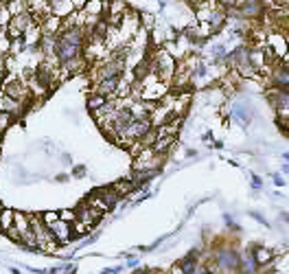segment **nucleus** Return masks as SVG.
Listing matches in <instances>:
<instances>
[{
    "instance_id": "nucleus-1",
    "label": "nucleus",
    "mask_w": 289,
    "mask_h": 274,
    "mask_svg": "<svg viewBox=\"0 0 289 274\" xmlns=\"http://www.w3.org/2000/svg\"><path fill=\"white\" fill-rule=\"evenodd\" d=\"M175 66H177V59L171 55V51H167V49H158V51L154 53V57H151L149 75L156 77L158 82L167 84V82H171V77H173Z\"/></svg>"
},
{
    "instance_id": "nucleus-2",
    "label": "nucleus",
    "mask_w": 289,
    "mask_h": 274,
    "mask_svg": "<svg viewBox=\"0 0 289 274\" xmlns=\"http://www.w3.org/2000/svg\"><path fill=\"white\" fill-rule=\"evenodd\" d=\"M33 22H35V20H33V13L29 9L22 11V13H16V16H11L9 22H7L5 35L9 37V42H11V40H20V37L24 35V31L29 29Z\"/></svg>"
},
{
    "instance_id": "nucleus-3",
    "label": "nucleus",
    "mask_w": 289,
    "mask_h": 274,
    "mask_svg": "<svg viewBox=\"0 0 289 274\" xmlns=\"http://www.w3.org/2000/svg\"><path fill=\"white\" fill-rule=\"evenodd\" d=\"M162 158L154 147H140V153L134 160V171H158L162 165Z\"/></svg>"
},
{
    "instance_id": "nucleus-4",
    "label": "nucleus",
    "mask_w": 289,
    "mask_h": 274,
    "mask_svg": "<svg viewBox=\"0 0 289 274\" xmlns=\"http://www.w3.org/2000/svg\"><path fill=\"white\" fill-rule=\"evenodd\" d=\"M232 11H236V16L241 20H259L265 13V3L263 0H239V5Z\"/></svg>"
},
{
    "instance_id": "nucleus-5",
    "label": "nucleus",
    "mask_w": 289,
    "mask_h": 274,
    "mask_svg": "<svg viewBox=\"0 0 289 274\" xmlns=\"http://www.w3.org/2000/svg\"><path fill=\"white\" fill-rule=\"evenodd\" d=\"M0 90H3L7 97L16 99V101H20V103H24L26 97H29V88H26V84L20 82V79H16V77L7 79V82L0 86Z\"/></svg>"
},
{
    "instance_id": "nucleus-6",
    "label": "nucleus",
    "mask_w": 289,
    "mask_h": 274,
    "mask_svg": "<svg viewBox=\"0 0 289 274\" xmlns=\"http://www.w3.org/2000/svg\"><path fill=\"white\" fill-rule=\"evenodd\" d=\"M75 219L79 224H83V226H94L99 219H101V213H99L97 209H92V206L85 202V204H81L79 209H75Z\"/></svg>"
},
{
    "instance_id": "nucleus-7",
    "label": "nucleus",
    "mask_w": 289,
    "mask_h": 274,
    "mask_svg": "<svg viewBox=\"0 0 289 274\" xmlns=\"http://www.w3.org/2000/svg\"><path fill=\"white\" fill-rule=\"evenodd\" d=\"M75 5L70 3V0H49V13H53V16L57 18H68L70 13H75Z\"/></svg>"
},
{
    "instance_id": "nucleus-8",
    "label": "nucleus",
    "mask_w": 289,
    "mask_h": 274,
    "mask_svg": "<svg viewBox=\"0 0 289 274\" xmlns=\"http://www.w3.org/2000/svg\"><path fill=\"white\" fill-rule=\"evenodd\" d=\"M267 46L272 49V53L276 57H285V53H287V40H285V33H269V37H267Z\"/></svg>"
},
{
    "instance_id": "nucleus-9",
    "label": "nucleus",
    "mask_w": 289,
    "mask_h": 274,
    "mask_svg": "<svg viewBox=\"0 0 289 274\" xmlns=\"http://www.w3.org/2000/svg\"><path fill=\"white\" fill-rule=\"evenodd\" d=\"M49 230L57 242H70V222H66V219L59 217L57 222L49 224Z\"/></svg>"
},
{
    "instance_id": "nucleus-10",
    "label": "nucleus",
    "mask_w": 289,
    "mask_h": 274,
    "mask_svg": "<svg viewBox=\"0 0 289 274\" xmlns=\"http://www.w3.org/2000/svg\"><path fill=\"white\" fill-rule=\"evenodd\" d=\"M217 261H219L221 268L239 270V265H241V257L236 255V250H221L219 255H217Z\"/></svg>"
},
{
    "instance_id": "nucleus-11",
    "label": "nucleus",
    "mask_w": 289,
    "mask_h": 274,
    "mask_svg": "<svg viewBox=\"0 0 289 274\" xmlns=\"http://www.w3.org/2000/svg\"><path fill=\"white\" fill-rule=\"evenodd\" d=\"M158 130H160V128H158ZM175 140H177V134H162V132H160V136L156 138V143L151 147H154V151H158L160 156H164L167 151H171V147L175 145Z\"/></svg>"
},
{
    "instance_id": "nucleus-12",
    "label": "nucleus",
    "mask_w": 289,
    "mask_h": 274,
    "mask_svg": "<svg viewBox=\"0 0 289 274\" xmlns=\"http://www.w3.org/2000/svg\"><path fill=\"white\" fill-rule=\"evenodd\" d=\"M0 112H5V114H20V112H22V103L7 97L5 92L0 90Z\"/></svg>"
},
{
    "instance_id": "nucleus-13",
    "label": "nucleus",
    "mask_w": 289,
    "mask_h": 274,
    "mask_svg": "<svg viewBox=\"0 0 289 274\" xmlns=\"http://www.w3.org/2000/svg\"><path fill=\"white\" fill-rule=\"evenodd\" d=\"M195 268H197V250H193L190 255L177 261V272H182V274H193Z\"/></svg>"
},
{
    "instance_id": "nucleus-14",
    "label": "nucleus",
    "mask_w": 289,
    "mask_h": 274,
    "mask_svg": "<svg viewBox=\"0 0 289 274\" xmlns=\"http://www.w3.org/2000/svg\"><path fill=\"white\" fill-rule=\"evenodd\" d=\"M94 193L103 200L105 204L110 206V209H112L114 204H118V200H121V198H118V193H116L114 189H112V184H110V186H103V189H94Z\"/></svg>"
},
{
    "instance_id": "nucleus-15",
    "label": "nucleus",
    "mask_w": 289,
    "mask_h": 274,
    "mask_svg": "<svg viewBox=\"0 0 289 274\" xmlns=\"http://www.w3.org/2000/svg\"><path fill=\"white\" fill-rule=\"evenodd\" d=\"M108 101H110V97H103V95H99V92H90L88 108H90V112H97V110H101Z\"/></svg>"
},
{
    "instance_id": "nucleus-16",
    "label": "nucleus",
    "mask_w": 289,
    "mask_h": 274,
    "mask_svg": "<svg viewBox=\"0 0 289 274\" xmlns=\"http://www.w3.org/2000/svg\"><path fill=\"white\" fill-rule=\"evenodd\" d=\"M112 189H114L118 193V198H125V195H131L136 189L134 184H131V180H118V182L112 184Z\"/></svg>"
},
{
    "instance_id": "nucleus-17",
    "label": "nucleus",
    "mask_w": 289,
    "mask_h": 274,
    "mask_svg": "<svg viewBox=\"0 0 289 274\" xmlns=\"http://www.w3.org/2000/svg\"><path fill=\"white\" fill-rule=\"evenodd\" d=\"M88 204L92 206V209H97L99 213H101V215H103V213H108V211H110V206H108V204H105V202H103V200H101V198H99V195H97V193H94V191H92V195L88 198Z\"/></svg>"
},
{
    "instance_id": "nucleus-18",
    "label": "nucleus",
    "mask_w": 289,
    "mask_h": 274,
    "mask_svg": "<svg viewBox=\"0 0 289 274\" xmlns=\"http://www.w3.org/2000/svg\"><path fill=\"white\" fill-rule=\"evenodd\" d=\"M9 226H13V211L3 209L0 211V230H7Z\"/></svg>"
},
{
    "instance_id": "nucleus-19",
    "label": "nucleus",
    "mask_w": 289,
    "mask_h": 274,
    "mask_svg": "<svg viewBox=\"0 0 289 274\" xmlns=\"http://www.w3.org/2000/svg\"><path fill=\"white\" fill-rule=\"evenodd\" d=\"M59 219V213H55V211H49V213H44L42 215V222L49 226V224H53V222H57Z\"/></svg>"
},
{
    "instance_id": "nucleus-20",
    "label": "nucleus",
    "mask_w": 289,
    "mask_h": 274,
    "mask_svg": "<svg viewBox=\"0 0 289 274\" xmlns=\"http://www.w3.org/2000/svg\"><path fill=\"white\" fill-rule=\"evenodd\" d=\"M217 5H219V7H223V9H234V7L236 5H239V0H217Z\"/></svg>"
},
{
    "instance_id": "nucleus-21",
    "label": "nucleus",
    "mask_w": 289,
    "mask_h": 274,
    "mask_svg": "<svg viewBox=\"0 0 289 274\" xmlns=\"http://www.w3.org/2000/svg\"><path fill=\"white\" fill-rule=\"evenodd\" d=\"M72 176H75V178H85V167L83 165L75 167V169H72Z\"/></svg>"
},
{
    "instance_id": "nucleus-22",
    "label": "nucleus",
    "mask_w": 289,
    "mask_h": 274,
    "mask_svg": "<svg viewBox=\"0 0 289 274\" xmlns=\"http://www.w3.org/2000/svg\"><path fill=\"white\" fill-rule=\"evenodd\" d=\"M250 215H252V217L256 219V222H261V224H265V226H267V219H265V217H261L259 213H254V211H252V213H250Z\"/></svg>"
},
{
    "instance_id": "nucleus-23",
    "label": "nucleus",
    "mask_w": 289,
    "mask_h": 274,
    "mask_svg": "<svg viewBox=\"0 0 289 274\" xmlns=\"http://www.w3.org/2000/svg\"><path fill=\"white\" fill-rule=\"evenodd\" d=\"M70 3L75 5V9H81V7H83L85 3H88V0H70Z\"/></svg>"
},
{
    "instance_id": "nucleus-24",
    "label": "nucleus",
    "mask_w": 289,
    "mask_h": 274,
    "mask_svg": "<svg viewBox=\"0 0 289 274\" xmlns=\"http://www.w3.org/2000/svg\"><path fill=\"white\" fill-rule=\"evenodd\" d=\"M252 186H256V189H261V178H259V176H252Z\"/></svg>"
},
{
    "instance_id": "nucleus-25",
    "label": "nucleus",
    "mask_w": 289,
    "mask_h": 274,
    "mask_svg": "<svg viewBox=\"0 0 289 274\" xmlns=\"http://www.w3.org/2000/svg\"><path fill=\"white\" fill-rule=\"evenodd\" d=\"M274 182H276V186H285V180H282L280 176H274Z\"/></svg>"
},
{
    "instance_id": "nucleus-26",
    "label": "nucleus",
    "mask_w": 289,
    "mask_h": 274,
    "mask_svg": "<svg viewBox=\"0 0 289 274\" xmlns=\"http://www.w3.org/2000/svg\"><path fill=\"white\" fill-rule=\"evenodd\" d=\"M55 180H57V182H66V180H68V178H66L64 173H59V176H55Z\"/></svg>"
},
{
    "instance_id": "nucleus-27",
    "label": "nucleus",
    "mask_w": 289,
    "mask_h": 274,
    "mask_svg": "<svg viewBox=\"0 0 289 274\" xmlns=\"http://www.w3.org/2000/svg\"><path fill=\"white\" fill-rule=\"evenodd\" d=\"M188 3H190V5H193V7H195L197 3H202V0H188Z\"/></svg>"
},
{
    "instance_id": "nucleus-28",
    "label": "nucleus",
    "mask_w": 289,
    "mask_h": 274,
    "mask_svg": "<svg viewBox=\"0 0 289 274\" xmlns=\"http://www.w3.org/2000/svg\"><path fill=\"white\" fill-rule=\"evenodd\" d=\"M3 70H5V68H3V64H0V75H3Z\"/></svg>"
},
{
    "instance_id": "nucleus-29",
    "label": "nucleus",
    "mask_w": 289,
    "mask_h": 274,
    "mask_svg": "<svg viewBox=\"0 0 289 274\" xmlns=\"http://www.w3.org/2000/svg\"><path fill=\"white\" fill-rule=\"evenodd\" d=\"M263 3H267V5H269V3H272V0H263Z\"/></svg>"
}]
</instances>
